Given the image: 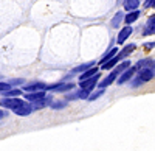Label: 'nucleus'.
<instances>
[{"label":"nucleus","instance_id":"nucleus-15","mask_svg":"<svg viewBox=\"0 0 155 151\" xmlns=\"http://www.w3.org/2000/svg\"><path fill=\"white\" fill-rule=\"evenodd\" d=\"M98 72V69L96 67H90V69H87V70H84V73L79 77V81H84V80H87V78H90V77H93V75Z\"/></svg>","mask_w":155,"mask_h":151},{"label":"nucleus","instance_id":"nucleus-7","mask_svg":"<svg viewBox=\"0 0 155 151\" xmlns=\"http://www.w3.org/2000/svg\"><path fill=\"white\" fill-rule=\"evenodd\" d=\"M25 92H36V91H47V84L45 83H31L23 87Z\"/></svg>","mask_w":155,"mask_h":151},{"label":"nucleus","instance_id":"nucleus-24","mask_svg":"<svg viewBox=\"0 0 155 151\" xmlns=\"http://www.w3.org/2000/svg\"><path fill=\"white\" fill-rule=\"evenodd\" d=\"M8 89H11V84L9 83H0V92H5Z\"/></svg>","mask_w":155,"mask_h":151},{"label":"nucleus","instance_id":"nucleus-3","mask_svg":"<svg viewBox=\"0 0 155 151\" xmlns=\"http://www.w3.org/2000/svg\"><path fill=\"white\" fill-rule=\"evenodd\" d=\"M137 67H127L124 72H121L120 75H118V78H116V83L118 84H124V83H127V81H130L134 77H135V73H137Z\"/></svg>","mask_w":155,"mask_h":151},{"label":"nucleus","instance_id":"nucleus-10","mask_svg":"<svg viewBox=\"0 0 155 151\" xmlns=\"http://www.w3.org/2000/svg\"><path fill=\"white\" fill-rule=\"evenodd\" d=\"M14 112H16L17 115H22V117H25V115H30V114H31V112H33V108H31V105L25 103V105H22L20 108H17Z\"/></svg>","mask_w":155,"mask_h":151},{"label":"nucleus","instance_id":"nucleus-25","mask_svg":"<svg viewBox=\"0 0 155 151\" xmlns=\"http://www.w3.org/2000/svg\"><path fill=\"white\" fill-rule=\"evenodd\" d=\"M144 6H147V8L153 6V0H146V2H144Z\"/></svg>","mask_w":155,"mask_h":151},{"label":"nucleus","instance_id":"nucleus-13","mask_svg":"<svg viewBox=\"0 0 155 151\" xmlns=\"http://www.w3.org/2000/svg\"><path fill=\"white\" fill-rule=\"evenodd\" d=\"M135 48H137V47H135V44H129L127 47H124V48H123V52H121L120 55H116V56H118V59H124V58H127L129 55H130Z\"/></svg>","mask_w":155,"mask_h":151},{"label":"nucleus","instance_id":"nucleus-11","mask_svg":"<svg viewBox=\"0 0 155 151\" xmlns=\"http://www.w3.org/2000/svg\"><path fill=\"white\" fill-rule=\"evenodd\" d=\"M138 17H140V11H138V9H132L130 12H127V16L124 17V22H126V25H130V23H134Z\"/></svg>","mask_w":155,"mask_h":151},{"label":"nucleus","instance_id":"nucleus-27","mask_svg":"<svg viewBox=\"0 0 155 151\" xmlns=\"http://www.w3.org/2000/svg\"><path fill=\"white\" fill-rule=\"evenodd\" d=\"M144 47H146L147 50H149V48H153V42H149V44H146Z\"/></svg>","mask_w":155,"mask_h":151},{"label":"nucleus","instance_id":"nucleus-16","mask_svg":"<svg viewBox=\"0 0 155 151\" xmlns=\"http://www.w3.org/2000/svg\"><path fill=\"white\" fill-rule=\"evenodd\" d=\"M140 6V0H124V8L127 11H132V9H137Z\"/></svg>","mask_w":155,"mask_h":151},{"label":"nucleus","instance_id":"nucleus-22","mask_svg":"<svg viewBox=\"0 0 155 151\" xmlns=\"http://www.w3.org/2000/svg\"><path fill=\"white\" fill-rule=\"evenodd\" d=\"M121 19H123V12H116V16L112 19V27H118Z\"/></svg>","mask_w":155,"mask_h":151},{"label":"nucleus","instance_id":"nucleus-14","mask_svg":"<svg viewBox=\"0 0 155 151\" xmlns=\"http://www.w3.org/2000/svg\"><path fill=\"white\" fill-rule=\"evenodd\" d=\"M153 31H155V17L152 16V17H149V20H147V23H146L144 34H146V36H150V34H153Z\"/></svg>","mask_w":155,"mask_h":151},{"label":"nucleus","instance_id":"nucleus-21","mask_svg":"<svg viewBox=\"0 0 155 151\" xmlns=\"http://www.w3.org/2000/svg\"><path fill=\"white\" fill-rule=\"evenodd\" d=\"M20 94H22L20 89H8V91H5V95L6 97H19Z\"/></svg>","mask_w":155,"mask_h":151},{"label":"nucleus","instance_id":"nucleus-4","mask_svg":"<svg viewBox=\"0 0 155 151\" xmlns=\"http://www.w3.org/2000/svg\"><path fill=\"white\" fill-rule=\"evenodd\" d=\"M98 80H99V73L96 72L93 77H90V78H87L84 81H79V86H81V89H84L87 92H92L96 87V84H98Z\"/></svg>","mask_w":155,"mask_h":151},{"label":"nucleus","instance_id":"nucleus-23","mask_svg":"<svg viewBox=\"0 0 155 151\" xmlns=\"http://www.w3.org/2000/svg\"><path fill=\"white\" fill-rule=\"evenodd\" d=\"M50 106L53 108V109H62V108L67 106V103H65V101H51Z\"/></svg>","mask_w":155,"mask_h":151},{"label":"nucleus","instance_id":"nucleus-2","mask_svg":"<svg viewBox=\"0 0 155 151\" xmlns=\"http://www.w3.org/2000/svg\"><path fill=\"white\" fill-rule=\"evenodd\" d=\"M27 101H23V100H20L19 97H6L3 100H0V106H3L6 109H12L16 111L17 108H20L22 105H25Z\"/></svg>","mask_w":155,"mask_h":151},{"label":"nucleus","instance_id":"nucleus-18","mask_svg":"<svg viewBox=\"0 0 155 151\" xmlns=\"http://www.w3.org/2000/svg\"><path fill=\"white\" fill-rule=\"evenodd\" d=\"M143 67H153V59H141L138 61V64H137V69H143Z\"/></svg>","mask_w":155,"mask_h":151},{"label":"nucleus","instance_id":"nucleus-5","mask_svg":"<svg viewBox=\"0 0 155 151\" xmlns=\"http://www.w3.org/2000/svg\"><path fill=\"white\" fill-rule=\"evenodd\" d=\"M73 87H74L73 83H59V84L47 86V91H51V92H67V91H71Z\"/></svg>","mask_w":155,"mask_h":151},{"label":"nucleus","instance_id":"nucleus-8","mask_svg":"<svg viewBox=\"0 0 155 151\" xmlns=\"http://www.w3.org/2000/svg\"><path fill=\"white\" fill-rule=\"evenodd\" d=\"M130 34H132V27H130V25H126V27L120 31L118 39H116V41H118V44H124V42L127 41V37L130 36Z\"/></svg>","mask_w":155,"mask_h":151},{"label":"nucleus","instance_id":"nucleus-1","mask_svg":"<svg viewBox=\"0 0 155 151\" xmlns=\"http://www.w3.org/2000/svg\"><path fill=\"white\" fill-rule=\"evenodd\" d=\"M127 67H130V61H129V59H127V61H123L121 64H116V66H115V70L109 75V77H107L104 81L99 83V87H101V89H106V87H107L109 84H112L116 78H118V75H120L121 72H124Z\"/></svg>","mask_w":155,"mask_h":151},{"label":"nucleus","instance_id":"nucleus-28","mask_svg":"<svg viewBox=\"0 0 155 151\" xmlns=\"http://www.w3.org/2000/svg\"><path fill=\"white\" fill-rule=\"evenodd\" d=\"M6 115V112H3V111H0V118H3Z\"/></svg>","mask_w":155,"mask_h":151},{"label":"nucleus","instance_id":"nucleus-26","mask_svg":"<svg viewBox=\"0 0 155 151\" xmlns=\"http://www.w3.org/2000/svg\"><path fill=\"white\" fill-rule=\"evenodd\" d=\"M20 83H22V80H12L9 84H20Z\"/></svg>","mask_w":155,"mask_h":151},{"label":"nucleus","instance_id":"nucleus-17","mask_svg":"<svg viewBox=\"0 0 155 151\" xmlns=\"http://www.w3.org/2000/svg\"><path fill=\"white\" fill-rule=\"evenodd\" d=\"M92 66H95V61H90V62H85V64H82V66H78L76 69H73V72H71V73H81V72H84V70L90 69Z\"/></svg>","mask_w":155,"mask_h":151},{"label":"nucleus","instance_id":"nucleus-12","mask_svg":"<svg viewBox=\"0 0 155 151\" xmlns=\"http://www.w3.org/2000/svg\"><path fill=\"white\" fill-rule=\"evenodd\" d=\"M118 56H113V58H110V59H107L106 62H102L101 64V69L102 70H109V69H113L116 64H118Z\"/></svg>","mask_w":155,"mask_h":151},{"label":"nucleus","instance_id":"nucleus-19","mask_svg":"<svg viewBox=\"0 0 155 151\" xmlns=\"http://www.w3.org/2000/svg\"><path fill=\"white\" fill-rule=\"evenodd\" d=\"M116 55H118V48H110L109 50V52L104 55V56H102V59H101V64H102V62H106L107 59H110V58H113V56H116Z\"/></svg>","mask_w":155,"mask_h":151},{"label":"nucleus","instance_id":"nucleus-9","mask_svg":"<svg viewBox=\"0 0 155 151\" xmlns=\"http://www.w3.org/2000/svg\"><path fill=\"white\" fill-rule=\"evenodd\" d=\"M45 97V92L44 91H36V92H27V100L30 103L33 101H37V100H42Z\"/></svg>","mask_w":155,"mask_h":151},{"label":"nucleus","instance_id":"nucleus-20","mask_svg":"<svg viewBox=\"0 0 155 151\" xmlns=\"http://www.w3.org/2000/svg\"><path fill=\"white\" fill-rule=\"evenodd\" d=\"M104 89H99V91H96V92H93V94H88V97H87V100L88 101H95V100H98L99 97H102L104 95Z\"/></svg>","mask_w":155,"mask_h":151},{"label":"nucleus","instance_id":"nucleus-6","mask_svg":"<svg viewBox=\"0 0 155 151\" xmlns=\"http://www.w3.org/2000/svg\"><path fill=\"white\" fill-rule=\"evenodd\" d=\"M140 70V69H138ZM137 78L141 81V83H147L153 78V67H143L140 70V75H137Z\"/></svg>","mask_w":155,"mask_h":151}]
</instances>
